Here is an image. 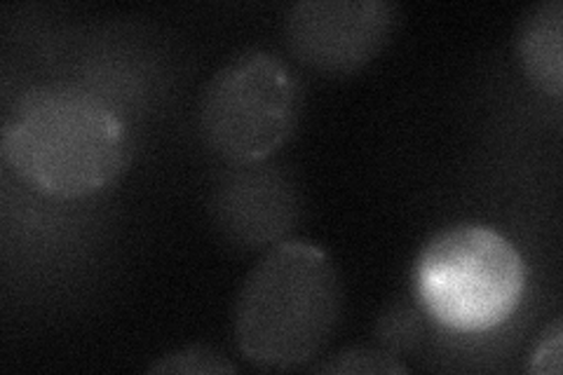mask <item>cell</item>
Wrapping results in <instances>:
<instances>
[{
    "label": "cell",
    "instance_id": "8992f818",
    "mask_svg": "<svg viewBox=\"0 0 563 375\" xmlns=\"http://www.w3.org/2000/svg\"><path fill=\"white\" fill-rule=\"evenodd\" d=\"M211 221L233 246H275L301 217L291 178L273 165H233L223 172L209 198Z\"/></svg>",
    "mask_w": 563,
    "mask_h": 375
},
{
    "label": "cell",
    "instance_id": "8fae6325",
    "mask_svg": "<svg viewBox=\"0 0 563 375\" xmlns=\"http://www.w3.org/2000/svg\"><path fill=\"white\" fill-rule=\"evenodd\" d=\"M561 348H563V329L561 319L542 333L538 348L531 354V364L526 366L533 375H561Z\"/></svg>",
    "mask_w": 563,
    "mask_h": 375
},
{
    "label": "cell",
    "instance_id": "3957f363",
    "mask_svg": "<svg viewBox=\"0 0 563 375\" xmlns=\"http://www.w3.org/2000/svg\"><path fill=\"white\" fill-rule=\"evenodd\" d=\"M526 291V263L498 230L457 223L439 230L413 265L420 310L455 333H484L515 315Z\"/></svg>",
    "mask_w": 563,
    "mask_h": 375
},
{
    "label": "cell",
    "instance_id": "7a4b0ae2",
    "mask_svg": "<svg viewBox=\"0 0 563 375\" xmlns=\"http://www.w3.org/2000/svg\"><path fill=\"white\" fill-rule=\"evenodd\" d=\"M341 310V277L324 249L308 240L279 242L242 282L235 345L263 371L306 368L336 333Z\"/></svg>",
    "mask_w": 563,
    "mask_h": 375
},
{
    "label": "cell",
    "instance_id": "5b68a950",
    "mask_svg": "<svg viewBox=\"0 0 563 375\" xmlns=\"http://www.w3.org/2000/svg\"><path fill=\"white\" fill-rule=\"evenodd\" d=\"M397 8L387 0H298L282 33L291 55L322 76H352L390 41Z\"/></svg>",
    "mask_w": 563,
    "mask_h": 375
},
{
    "label": "cell",
    "instance_id": "277c9868",
    "mask_svg": "<svg viewBox=\"0 0 563 375\" xmlns=\"http://www.w3.org/2000/svg\"><path fill=\"white\" fill-rule=\"evenodd\" d=\"M301 118L291 68L266 49H244L202 87L198 130L228 165H254L287 144Z\"/></svg>",
    "mask_w": 563,
    "mask_h": 375
},
{
    "label": "cell",
    "instance_id": "30bf717a",
    "mask_svg": "<svg viewBox=\"0 0 563 375\" xmlns=\"http://www.w3.org/2000/svg\"><path fill=\"white\" fill-rule=\"evenodd\" d=\"M376 338L393 354L399 350H411L420 338V319L409 306H395L380 317Z\"/></svg>",
    "mask_w": 563,
    "mask_h": 375
},
{
    "label": "cell",
    "instance_id": "52a82bcc",
    "mask_svg": "<svg viewBox=\"0 0 563 375\" xmlns=\"http://www.w3.org/2000/svg\"><path fill=\"white\" fill-rule=\"evenodd\" d=\"M515 55L521 74L552 99L563 95V3L542 0L528 8L515 31Z\"/></svg>",
    "mask_w": 563,
    "mask_h": 375
},
{
    "label": "cell",
    "instance_id": "ba28073f",
    "mask_svg": "<svg viewBox=\"0 0 563 375\" xmlns=\"http://www.w3.org/2000/svg\"><path fill=\"white\" fill-rule=\"evenodd\" d=\"M320 375H404L409 366L387 350L345 348L310 368Z\"/></svg>",
    "mask_w": 563,
    "mask_h": 375
},
{
    "label": "cell",
    "instance_id": "6da1fadb",
    "mask_svg": "<svg viewBox=\"0 0 563 375\" xmlns=\"http://www.w3.org/2000/svg\"><path fill=\"white\" fill-rule=\"evenodd\" d=\"M5 165L47 198L78 200L109 188L130 157L125 122L92 89L33 85L0 128Z\"/></svg>",
    "mask_w": 563,
    "mask_h": 375
},
{
    "label": "cell",
    "instance_id": "9c48e42d",
    "mask_svg": "<svg viewBox=\"0 0 563 375\" xmlns=\"http://www.w3.org/2000/svg\"><path fill=\"white\" fill-rule=\"evenodd\" d=\"M148 373H176V375H223L238 373V366L211 345H188L169 352L148 366Z\"/></svg>",
    "mask_w": 563,
    "mask_h": 375
}]
</instances>
